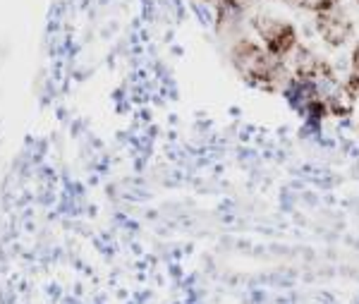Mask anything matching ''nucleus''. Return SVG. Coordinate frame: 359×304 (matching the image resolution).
<instances>
[{"mask_svg":"<svg viewBox=\"0 0 359 304\" xmlns=\"http://www.w3.org/2000/svg\"><path fill=\"white\" fill-rule=\"evenodd\" d=\"M357 5H359V0H357Z\"/></svg>","mask_w":359,"mask_h":304,"instance_id":"11","label":"nucleus"},{"mask_svg":"<svg viewBox=\"0 0 359 304\" xmlns=\"http://www.w3.org/2000/svg\"><path fill=\"white\" fill-rule=\"evenodd\" d=\"M201 3H206V5H211V8H213V5H216L218 0H201Z\"/></svg>","mask_w":359,"mask_h":304,"instance_id":"9","label":"nucleus"},{"mask_svg":"<svg viewBox=\"0 0 359 304\" xmlns=\"http://www.w3.org/2000/svg\"><path fill=\"white\" fill-rule=\"evenodd\" d=\"M249 29H252V37L271 55L280 58V60H287L294 53V48L302 44L299 41V29L294 22L271 13H262V10L249 15Z\"/></svg>","mask_w":359,"mask_h":304,"instance_id":"2","label":"nucleus"},{"mask_svg":"<svg viewBox=\"0 0 359 304\" xmlns=\"http://www.w3.org/2000/svg\"><path fill=\"white\" fill-rule=\"evenodd\" d=\"M357 132H359V118H357Z\"/></svg>","mask_w":359,"mask_h":304,"instance_id":"10","label":"nucleus"},{"mask_svg":"<svg viewBox=\"0 0 359 304\" xmlns=\"http://www.w3.org/2000/svg\"><path fill=\"white\" fill-rule=\"evenodd\" d=\"M249 29V13L237 8L233 0H218L213 5V32L216 37L225 41V46L247 34Z\"/></svg>","mask_w":359,"mask_h":304,"instance_id":"5","label":"nucleus"},{"mask_svg":"<svg viewBox=\"0 0 359 304\" xmlns=\"http://www.w3.org/2000/svg\"><path fill=\"white\" fill-rule=\"evenodd\" d=\"M326 103H328V115H331V120H352L359 110L357 96L343 84V79L326 93Z\"/></svg>","mask_w":359,"mask_h":304,"instance_id":"6","label":"nucleus"},{"mask_svg":"<svg viewBox=\"0 0 359 304\" xmlns=\"http://www.w3.org/2000/svg\"><path fill=\"white\" fill-rule=\"evenodd\" d=\"M314 32L328 51H343L357 41V22L345 8L314 15Z\"/></svg>","mask_w":359,"mask_h":304,"instance_id":"4","label":"nucleus"},{"mask_svg":"<svg viewBox=\"0 0 359 304\" xmlns=\"http://www.w3.org/2000/svg\"><path fill=\"white\" fill-rule=\"evenodd\" d=\"M287 65H290V72L294 79L314 81V84L321 86L326 93L343 79L331 58L318 53L316 48H311V46H306V44H299L297 48H294V53L287 58Z\"/></svg>","mask_w":359,"mask_h":304,"instance_id":"3","label":"nucleus"},{"mask_svg":"<svg viewBox=\"0 0 359 304\" xmlns=\"http://www.w3.org/2000/svg\"><path fill=\"white\" fill-rule=\"evenodd\" d=\"M340 3H343V0H299L297 10L309 13V15H321V13H328V10L340 8Z\"/></svg>","mask_w":359,"mask_h":304,"instance_id":"7","label":"nucleus"},{"mask_svg":"<svg viewBox=\"0 0 359 304\" xmlns=\"http://www.w3.org/2000/svg\"><path fill=\"white\" fill-rule=\"evenodd\" d=\"M347 72L359 74V39L350 46V55H347Z\"/></svg>","mask_w":359,"mask_h":304,"instance_id":"8","label":"nucleus"},{"mask_svg":"<svg viewBox=\"0 0 359 304\" xmlns=\"http://www.w3.org/2000/svg\"><path fill=\"white\" fill-rule=\"evenodd\" d=\"M225 58L237 77L262 93H271V96L280 93L283 96V91L292 81L287 60L271 55L252 34H242L240 39L225 46Z\"/></svg>","mask_w":359,"mask_h":304,"instance_id":"1","label":"nucleus"}]
</instances>
